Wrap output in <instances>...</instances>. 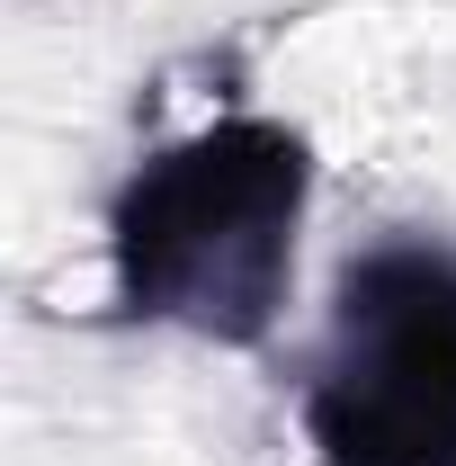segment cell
Returning <instances> with one entry per match:
<instances>
[{"label":"cell","instance_id":"6da1fadb","mask_svg":"<svg viewBox=\"0 0 456 466\" xmlns=\"http://www.w3.org/2000/svg\"><path fill=\"white\" fill-rule=\"evenodd\" d=\"M313 144L278 116H215L162 144L108 207L116 323H162L215 350H260L295 279Z\"/></svg>","mask_w":456,"mask_h":466},{"label":"cell","instance_id":"7a4b0ae2","mask_svg":"<svg viewBox=\"0 0 456 466\" xmlns=\"http://www.w3.org/2000/svg\"><path fill=\"white\" fill-rule=\"evenodd\" d=\"M322 466H456V242H376L332 288L304 368Z\"/></svg>","mask_w":456,"mask_h":466}]
</instances>
